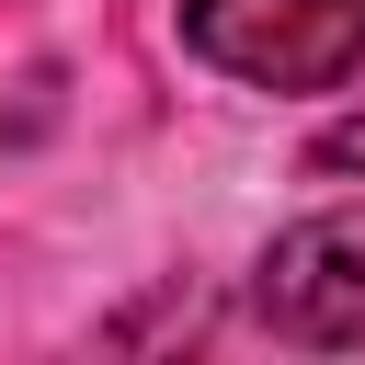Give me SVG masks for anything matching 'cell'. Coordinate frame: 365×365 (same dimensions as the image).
Wrapping results in <instances>:
<instances>
[{
	"instance_id": "obj_1",
	"label": "cell",
	"mask_w": 365,
	"mask_h": 365,
	"mask_svg": "<svg viewBox=\"0 0 365 365\" xmlns=\"http://www.w3.org/2000/svg\"><path fill=\"white\" fill-rule=\"evenodd\" d=\"M182 46L240 91L365 80V0H182Z\"/></svg>"
},
{
	"instance_id": "obj_2",
	"label": "cell",
	"mask_w": 365,
	"mask_h": 365,
	"mask_svg": "<svg viewBox=\"0 0 365 365\" xmlns=\"http://www.w3.org/2000/svg\"><path fill=\"white\" fill-rule=\"evenodd\" d=\"M251 319L308 354L365 342V205H319V217L274 228V251L251 262Z\"/></svg>"
},
{
	"instance_id": "obj_3",
	"label": "cell",
	"mask_w": 365,
	"mask_h": 365,
	"mask_svg": "<svg viewBox=\"0 0 365 365\" xmlns=\"http://www.w3.org/2000/svg\"><path fill=\"white\" fill-rule=\"evenodd\" d=\"M319 171H365V114H342V125L319 137Z\"/></svg>"
}]
</instances>
